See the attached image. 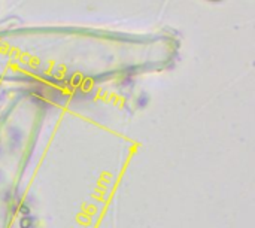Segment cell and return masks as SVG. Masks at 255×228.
Returning <instances> with one entry per match:
<instances>
[{"mask_svg":"<svg viewBox=\"0 0 255 228\" xmlns=\"http://www.w3.org/2000/svg\"><path fill=\"white\" fill-rule=\"evenodd\" d=\"M209 1H221V0H209Z\"/></svg>","mask_w":255,"mask_h":228,"instance_id":"1","label":"cell"}]
</instances>
